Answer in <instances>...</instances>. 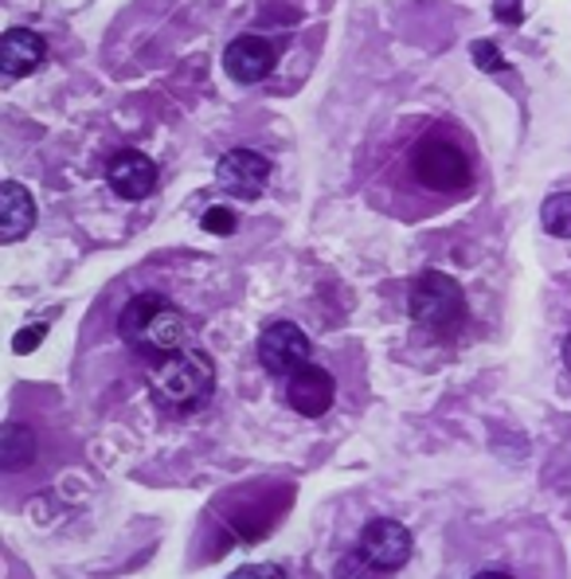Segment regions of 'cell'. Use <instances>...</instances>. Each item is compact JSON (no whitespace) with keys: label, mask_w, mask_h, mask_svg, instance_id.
<instances>
[{"label":"cell","mask_w":571,"mask_h":579,"mask_svg":"<svg viewBox=\"0 0 571 579\" xmlns=\"http://www.w3.org/2000/svg\"><path fill=\"white\" fill-rule=\"evenodd\" d=\"M118 333L137 353L173 356L188 349V321L165 294H137L118 313Z\"/></svg>","instance_id":"1"},{"label":"cell","mask_w":571,"mask_h":579,"mask_svg":"<svg viewBox=\"0 0 571 579\" xmlns=\"http://www.w3.org/2000/svg\"><path fill=\"white\" fill-rule=\"evenodd\" d=\"M153 400L168 412H193L216 392V364L204 349H180L165 356L149 376Z\"/></svg>","instance_id":"2"},{"label":"cell","mask_w":571,"mask_h":579,"mask_svg":"<svg viewBox=\"0 0 571 579\" xmlns=\"http://www.w3.org/2000/svg\"><path fill=\"white\" fill-rule=\"evenodd\" d=\"M407 306H412V318L435 337H450L466 325L463 286L454 282L450 275H443V270H427V275L415 278Z\"/></svg>","instance_id":"3"},{"label":"cell","mask_w":571,"mask_h":579,"mask_svg":"<svg viewBox=\"0 0 571 579\" xmlns=\"http://www.w3.org/2000/svg\"><path fill=\"white\" fill-rule=\"evenodd\" d=\"M412 173L430 193H466L474 180L470 153L454 142V137H443V134L419 137V145L412 149Z\"/></svg>","instance_id":"4"},{"label":"cell","mask_w":571,"mask_h":579,"mask_svg":"<svg viewBox=\"0 0 571 579\" xmlns=\"http://www.w3.org/2000/svg\"><path fill=\"white\" fill-rule=\"evenodd\" d=\"M259 364L274 376H294L313 364V344L294 321H274L259 337Z\"/></svg>","instance_id":"5"},{"label":"cell","mask_w":571,"mask_h":579,"mask_svg":"<svg viewBox=\"0 0 571 579\" xmlns=\"http://www.w3.org/2000/svg\"><path fill=\"white\" fill-rule=\"evenodd\" d=\"M356 552H361L376 571L392 576V571H399L407 560H412V533H407V525H399V520L376 517L364 525Z\"/></svg>","instance_id":"6"},{"label":"cell","mask_w":571,"mask_h":579,"mask_svg":"<svg viewBox=\"0 0 571 579\" xmlns=\"http://www.w3.org/2000/svg\"><path fill=\"white\" fill-rule=\"evenodd\" d=\"M278 68V48L267 35H236L224 51V71L236 83H262Z\"/></svg>","instance_id":"7"},{"label":"cell","mask_w":571,"mask_h":579,"mask_svg":"<svg viewBox=\"0 0 571 579\" xmlns=\"http://www.w3.org/2000/svg\"><path fill=\"white\" fill-rule=\"evenodd\" d=\"M216 180L227 188L231 196H243V200H255V196L267 188L270 180V161L255 149H227L216 165Z\"/></svg>","instance_id":"8"},{"label":"cell","mask_w":571,"mask_h":579,"mask_svg":"<svg viewBox=\"0 0 571 579\" xmlns=\"http://www.w3.org/2000/svg\"><path fill=\"white\" fill-rule=\"evenodd\" d=\"M106 180L122 200H145V196H153V188H157V165H153L145 153L122 149L110 157Z\"/></svg>","instance_id":"9"},{"label":"cell","mask_w":571,"mask_h":579,"mask_svg":"<svg viewBox=\"0 0 571 579\" xmlns=\"http://www.w3.org/2000/svg\"><path fill=\"white\" fill-rule=\"evenodd\" d=\"M333 400H336L333 376H329L325 369H318V364L294 372L290 384H286V403H290L298 415H305V420H321V415L333 407Z\"/></svg>","instance_id":"10"},{"label":"cell","mask_w":571,"mask_h":579,"mask_svg":"<svg viewBox=\"0 0 571 579\" xmlns=\"http://www.w3.org/2000/svg\"><path fill=\"white\" fill-rule=\"evenodd\" d=\"M48 60V40L32 28H9L0 40V71L4 79H24L32 71H40V63Z\"/></svg>","instance_id":"11"},{"label":"cell","mask_w":571,"mask_h":579,"mask_svg":"<svg viewBox=\"0 0 571 579\" xmlns=\"http://www.w3.org/2000/svg\"><path fill=\"white\" fill-rule=\"evenodd\" d=\"M35 224V200L24 185L17 180H4L0 188V239L4 244H20V239L32 231Z\"/></svg>","instance_id":"12"},{"label":"cell","mask_w":571,"mask_h":579,"mask_svg":"<svg viewBox=\"0 0 571 579\" xmlns=\"http://www.w3.org/2000/svg\"><path fill=\"white\" fill-rule=\"evenodd\" d=\"M35 458V435L32 427H24V423H4V431H0V471H24V466H32Z\"/></svg>","instance_id":"13"},{"label":"cell","mask_w":571,"mask_h":579,"mask_svg":"<svg viewBox=\"0 0 571 579\" xmlns=\"http://www.w3.org/2000/svg\"><path fill=\"white\" fill-rule=\"evenodd\" d=\"M540 224L548 236L571 239V193H552L540 208Z\"/></svg>","instance_id":"14"},{"label":"cell","mask_w":571,"mask_h":579,"mask_svg":"<svg viewBox=\"0 0 571 579\" xmlns=\"http://www.w3.org/2000/svg\"><path fill=\"white\" fill-rule=\"evenodd\" d=\"M333 579H384V571H376L368 560H364L361 552H349L341 556V564H336V576Z\"/></svg>","instance_id":"15"},{"label":"cell","mask_w":571,"mask_h":579,"mask_svg":"<svg viewBox=\"0 0 571 579\" xmlns=\"http://www.w3.org/2000/svg\"><path fill=\"white\" fill-rule=\"evenodd\" d=\"M200 224H204V231H208V236H231V231L239 227V219H236V211H231V208H208Z\"/></svg>","instance_id":"16"},{"label":"cell","mask_w":571,"mask_h":579,"mask_svg":"<svg viewBox=\"0 0 571 579\" xmlns=\"http://www.w3.org/2000/svg\"><path fill=\"white\" fill-rule=\"evenodd\" d=\"M474 63H478L481 71H501V68H505L501 51H497L489 40H478V43H474Z\"/></svg>","instance_id":"17"},{"label":"cell","mask_w":571,"mask_h":579,"mask_svg":"<svg viewBox=\"0 0 571 579\" xmlns=\"http://www.w3.org/2000/svg\"><path fill=\"white\" fill-rule=\"evenodd\" d=\"M494 17L501 20V24H509V28H521L525 24L521 0H494Z\"/></svg>","instance_id":"18"},{"label":"cell","mask_w":571,"mask_h":579,"mask_svg":"<svg viewBox=\"0 0 571 579\" xmlns=\"http://www.w3.org/2000/svg\"><path fill=\"white\" fill-rule=\"evenodd\" d=\"M227 579H282V568L278 564H247V568L231 571Z\"/></svg>","instance_id":"19"},{"label":"cell","mask_w":571,"mask_h":579,"mask_svg":"<svg viewBox=\"0 0 571 579\" xmlns=\"http://www.w3.org/2000/svg\"><path fill=\"white\" fill-rule=\"evenodd\" d=\"M48 337V325H32V329H20L17 333V353H32V349H40V341Z\"/></svg>","instance_id":"20"},{"label":"cell","mask_w":571,"mask_h":579,"mask_svg":"<svg viewBox=\"0 0 571 579\" xmlns=\"http://www.w3.org/2000/svg\"><path fill=\"white\" fill-rule=\"evenodd\" d=\"M474 579H512L509 571H478Z\"/></svg>","instance_id":"21"},{"label":"cell","mask_w":571,"mask_h":579,"mask_svg":"<svg viewBox=\"0 0 571 579\" xmlns=\"http://www.w3.org/2000/svg\"><path fill=\"white\" fill-rule=\"evenodd\" d=\"M563 364H568V372H571V333L563 337Z\"/></svg>","instance_id":"22"}]
</instances>
